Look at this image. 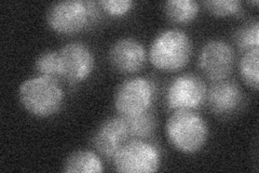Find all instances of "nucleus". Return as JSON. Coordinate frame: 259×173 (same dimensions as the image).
Listing matches in <instances>:
<instances>
[{"label":"nucleus","instance_id":"1","mask_svg":"<svg viewBox=\"0 0 259 173\" xmlns=\"http://www.w3.org/2000/svg\"><path fill=\"white\" fill-rule=\"evenodd\" d=\"M18 95L23 109L37 118H49L58 114L66 96L58 79L42 75L24 80Z\"/></svg>","mask_w":259,"mask_h":173},{"label":"nucleus","instance_id":"2","mask_svg":"<svg viewBox=\"0 0 259 173\" xmlns=\"http://www.w3.org/2000/svg\"><path fill=\"white\" fill-rule=\"evenodd\" d=\"M192 50V41L187 32L168 28L152 40L148 56L153 67L164 73H175L189 63Z\"/></svg>","mask_w":259,"mask_h":173},{"label":"nucleus","instance_id":"3","mask_svg":"<svg viewBox=\"0 0 259 173\" xmlns=\"http://www.w3.org/2000/svg\"><path fill=\"white\" fill-rule=\"evenodd\" d=\"M165 134L177 152L192 155L205 146L209 129L205 119L196 111H175L166 121Z\"/></svg>","mask_w":259,"mask_h":173},{"label":"nucleus","instance_id":"4","mask_svg":"<svg viewBox=\"0 0 259 173\" xmlns=\"http://www.w3.org/2000/svg\"><path fill=\"white\" fill-rule=\"evenodd\" d=\"M101 8L94 2L65 0L54 3L47 12V24L60 35H75L93 26L100 19Z\"/></svg>","mask_w":259,"mask_h":173},{"label":"nucleus","instance_id":"5","mask_svg":"<svg viewBox=\"0 0 259 173\" xmlns=\"http://www.w3.org/2000/svg\"><path fill=\"white\" fill-rule=\"evenodd\" d=\"M156 98V85L147 77H133L121 82L113 95V106L121 117L150 112Z\"/></svg>","mask_w":259,"mask_h":173},{"label":"nucleus","instance_id":"6","mask_svg":"<svg viewBox=\"0 0 259 173\" xmlns=\"http://www.w3.org/2000/svg\"><path fill=\"white\" fill-rule=\"evenodd\" d=\"M115 170L121 173L157 172L162 162L159 148L147 140L131 139L112 159Z\"/></svg>","mask_w":259,"mask_h":173},{"label":"nucleus","instance_id":"7","mask_svg":"<svg viewBox=\"0 0 259 173\" xmlns=\"http://www.w3.org/2000/svg\"><path fill=\"white\" fill-rule=\"evenodd\" d=\"M205 82L194 74L185 73L175 77L166 89L165 101L168 110L196 111L206 101Z\"/></svg>","mask_w":259,"mask_h":173},{"label":"nucleus","instance_id":"8","mask_svg":"<svg viewBox=\"0 0 259 173\" xmlns=\"http://www.w3.org/2000/svg\"><path fill=\"white\" fill-rule=\"evenodd\" d=\"M60 78L77 85L87 81L94 72L95 57L90 49L80 41L66 44L59 50Z\"/></svg>","mask_w":259,"mask_h":173},{"label":"nucleus","instance_id":"9","mask_svg":"<svg viewBox=\"0 0 259 173\" xmlns=\"http://www.w3.org/2000/svg\"><path fill=\"white\" fill-rule=\"evenodd\" d=\"M233 48L223 39H210L201 48L199 66L210 81L227 79L234 66Z\"/></svg>","mask_w":259,"mask_h":173},{"label":"nucleus","instance_id":"10","mask_svg":"<svg viewBox=\"0 0 259 173\" xmlns=\"http://www.w3.org/2000/svg\"><path fill=\"white\" fill-rule=\"evenodd\" d=\"M131 140L125 119L121 116L110 117L103 121L92 137V144L97 154L112 160L119 150Z\"/></svg>","mask_w":259,"mask_h":173},{"label":"nucleus","instance_id":"11","mask_svg":"<svg viewBox=\"0 0 259 173\" xmlns=\"http://www.w3.org/2000/svg\"><path fill=\"white\" fill-rule=\"evenodd\" d=\"M111 66L121 74L140 72L147 61V52L140 40L132 37L120 38L109 49Z\"/></svg>","mask_w":259,"mask_h":173},{"label":"nucleus","instance_id":"12","mask_svg":"<svg viewBox=\"0 0 259 173\" xmlns=\"http://www.w3.org/2000/svg\"><path fill=\"white\" fill-rule=\"evenodd\" d=\"M244 100V94L236 81L224 79L213 82L207 89L206 101L209 111L225 117L236 113Z\"/></svg>","mask_w":259,"mask_h":173},{"label":"nucleus","instance_id":"13","mask_svg":"<svg viewBox=\"0 0 259 173\" xmlns=\"http://www.w3.org/2000/svg\"><path fill=\"white\" fill-rule=\"evenodd\" d=\"M66 173H101L104 171L100 155L90 150H78L67 156L63 164Z\"/></svg>","mask_w":259,"mask_h":173},{"label":"nucleus","instance_id":"14","mask_svg":"<svg viewBox=\"0 0 259 173\" xmlns=\"http://www.w3.org/2000/svg\"><path fill=\"white\" fill-rule=\"evenodd\" d=\"M200 5L194 0H168L164 4V13L176 24H188L197 18Z\"/></svg>","mask_w":259,"mask_h":173},{"label":"nucleus","instance_id":"15","mask_svg":"<svg viewBox=\"0 0 259 173\" xmlns=\"http://www.w3.org/2000/svg\"><path fill=\"white\" fill-rule=\"evenodd\" d=\"M123 118L125 119L128 134L131 139H148L155 132L157 128V119L151 112Z\"/></svg>","mask_w":259,"mask_h":173},{"label":"nucleus","instance_id":"16","mask_svg":"<svg viewBox=\"0 0 259 173\" xmlns=\"http://www.w3.org/2000/svg\"><path fill=\"white\" fill-rule=\"evenodd\" d=\"M259 49L243 52L239 62L240 75L245 84L253 90H258L259 84Z\"/></svg>","mask_w":259,"mask_h":173},{"label":"nucleus","instance_id":"17","mask_svg":"<svg viewBox=\"0 0 259 173\" xmlns=\"http://www.w3.org/2000/svg\"><path fill=\"white\" fill-rule=\"evenodd\" d=\"M233 40L243 52L259 49V22L254 20L239 27L234 32Z\"/></svg>","mask_w":259,"mask_h":173},{"label":"nucleus","instance_id":"18","mask_svg":"<svg viewBox=\"0 0 259 173\" xmlns=\"http://www.w3.org/2000/svg\"><path fill=\"white\" fill-rule=\"evenodd\" d=\"M35 68L39 75L60 78L59 50H49L40 54L35 61Z\"/></svg>","mask_w":259,"mask_h":173},{"label":"nucleus","instance_id":"19","mask_svg":"<svg viewBox=\"0 0 259 173\" xmlns=\"http://www.w3.org/2000/svg\"><path fill=\"white\" fill-rule=\"evenodd\" d=\"M205 9L218 18L237 15L242 11V5L238 0H207L203 2Z\"/></svg>","mask_w":259,"mask_h":173},{"label":"nucleus","instance_id":"20","mask_svg":"<svg viewBox=\"0 0 259 173\" xmlns=\"http://www.w3.org/2000/svg\"><path fill=\"white\" fill-rule=\"evenodd\" d=\"M97 5L106 14L121 18L133 10L135 3L132 0H101Z\"/></svg>","mask_w":259,"mask_h":173}]
</instances>
